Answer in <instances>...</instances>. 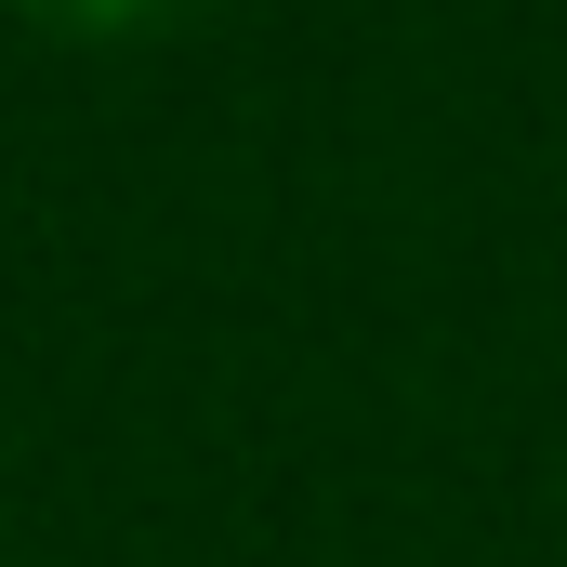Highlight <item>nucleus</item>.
Here are the masks:
<instances>
[{"instance_id": "f257e3e1", "label": "nucleus", "mask_w": 567, "mask_h": 567, "mask_svg": "<svg viewBox=\"0 0 567 567\" xmlns=\"http://www.w3.org/2000/svg\"><path fill=\"white\" fill-rule=\"evenodd\" d=\"M27 27H66V40H133V27H172L185 0H13Z\"/></svg>"}]
</instances>
